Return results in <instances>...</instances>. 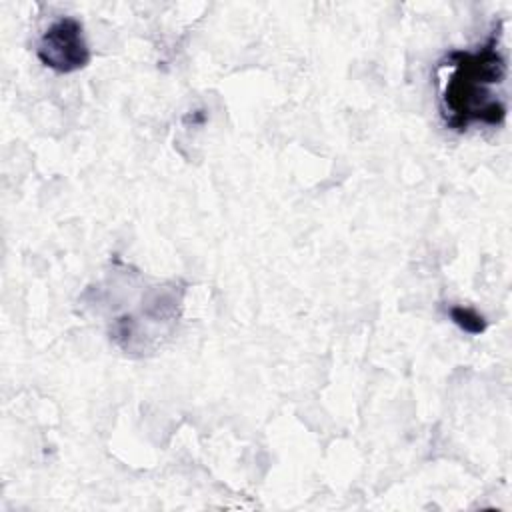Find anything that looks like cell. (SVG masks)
Returning a JSON list of instances; mask_svg holds the SVG:
<instances>
[{
  "label": "cell",
  "mask_w": 512,
  "mask_h": 512,
  "mask_svg": "<svg viewBox=\"0 0 512 512\" xmlns=\"http://www.w3.org/2000/svg\"><path fill=\"white\" fill-rule=\"evenodd\" d=\"M450 320L466 334H482L486 330V318L470 306H450Z\"/></svg>",
  "instance_id": "3"
},
{
  "label": "cell",
  "mask_w": 512,
  "mask_h": 512,
  "mask_svg": "<svg viewBox=\"0 0 512 512\" xmlns=\"http://www.w3.org/2000/svg\"><path fill=\"white\" fill-rule=\"evenodd\" d=\"M36 56L46 68L58 74H70L88 66L92 54L80 20L72 16L54 20L40 36Z\"/></svg>",
  "instance_id": "2"
},
{
  "label": "cell",
  "mask_w": 512,
  "mask_h": 512,
  "mask_svg": "<svg viewBox=\"0 0 512 512\" xmlns=\"http://www.w3.org/2000/svg\"><path fill=\"white\" fill-rule=\"evenodd\" d=\"M438 72H444L438 104L446 128L466 132L474 124L500 126L506 120V100L496 92L508 76L500 24L474 50H450Z\"/></svg>",
  "instance_id": "1"
}]
</instances>
